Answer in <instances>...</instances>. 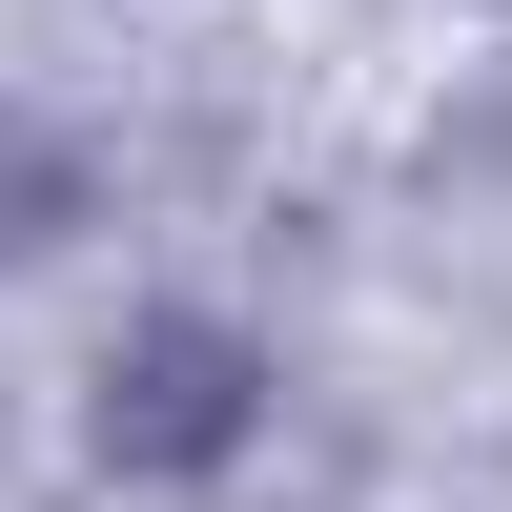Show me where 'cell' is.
I'll return each instance as SVG.
<instances>
[{
	"label": "cell",
	"mask_w": 512,
	"mask_h": 512,
	"mask_svg": "<svg viewBox=\"0 0 512 512\" xmlns=\"http://www.w3.org/2000/svg\"><path fill=\"white\" fill-rule=\"evenodd\" d=\"M267 410H287V369H267L246 308H123L103 369H82V451L123 492H226L267 451Z\"/></svg>",
	"instance_id": "1"
},
{
	"label": "cell",
	"mask_w": 512,
	"mask_h": 512,
	"mask_svg": "<svg viewBox=\"0 0 512 512\" xmlns=\"http://www.w3.org/2000/svg\"><path fill=\"white\" fill-rule=\"evenodd\" d=\"M82 226H103V144L0 82V267H41V246H82Z\"/></svg>",
	"instance_id": "2"
}]
</instances>
